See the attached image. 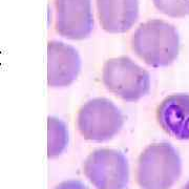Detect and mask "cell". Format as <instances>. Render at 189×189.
<instances>
[{"label":"cell","instance_id":"obj_1","mask_svg":"<svg viewBox=\"0 0 189 189\" xmlns=\"http://www.w3.org/2000/svg\"><path fill=\"white\" fill-rule=\"evenodd\" d=\"M132 51L151 68H166L176 60L180 37L175 25L161 19L141 23L130 38Z\"/></svg>","mask_w":189,"mask_h":189},{"label":"cell","instance_id":"obj_2","mask_svg":"<svg viewBox=\"0 0 189 189\" xmlns=\"http://www.w3.org/2000/svg\"><path fill=\"white\" fill-rule=\"evenodd\" d=\"M181 175V157L169 143L147 146L138 159L136 180L141 189H170Z\"/></svg>","mask_w":189,"mask_h":189},{"label":"cell","instance_id":"obj_3","mask_svg":"<svg viewBox=\"0 0 189 189\" xmlns=\"http://www.w3.org/2000/svg\"><path fill=\"white\" fill-rule=\"evenodd\" d=\"M101 80L109 93L125 102H137L150 90V75L128 56L106 60L102 66Z\"/></svg>","mask_w":189,"mask_h":189},{"label":"cell","instance_id":"obj_4","mask_svg":"<svg viewBox=\"0 0 189 189\" xmlns=\"http://www.w3.org/2000/svg\"><path fill=\"white\" fill-rule=\"evenodd\" d=\"M121 109L104 97L88 100L79 108L76 126L84 140L93 143H105L115 139L124 126Z\"/></svg>","mask_w":189,"mask_h":189},{"label":"cell","instance_id":"obj_5","mask_svg":"<svg viewBox=\"0 0 189 189\" xmlns=\"http://www.w3.org/2000/svg\"><path fill=\"white\" fill-rule=\"evenodd\" d=\"M83 173L94 189L128 187V160L118 149L105 147L91 151L83 163Z\"/></svg>","mask_w":189,"mask_h":189},{"label":"cell","instance_id":"obj_6","mask_svg":"<svg viewBox=\"0 0 189 189\" xmlns=\"http://www.w3.org/2000/svg\"><path fill=\"white\" fill-rule=\"evenodd\" d=\"M54 27L62 38L81 41L90 37L94 30L91 0H54Z\"/></svg>","mask_w":189,"mask_h":189},{"label":"cell","instance_id":"obj_7","mask_svg":"<svg viewBox=\"0 0 189 189\" xmlns=\"http://www.w3.org/2000/svg\"><path fill=\"white\" fill-rule=\"evenodd\" d=\"M82 68L79 51L60 40L47 43V85L51 88H65L77 80Z\"/></svg>","mask_w":189,"mask_h":189},{"label":"cell","instance_id":"obj_8","mask_svg":"<svg viewBox=\"0 0 189 189\" xmlns=\"http://www.w3.org/2000/svg\"><path fill=\"white\" fill-rule=\"evenodd\" d=\"M97 19L108 34H124L138 22L139 0H96Z\"/></svg>","mask_w":189,"mask_h":189},{"label":"cell","instance_id":"obj_9","mask_svg":"<svg viewBox=\"0 0 189 189\" xmlns=\"http://www.w3.org/2000/svg\"><path fill=\"white\" fill-rule=\"evenodd\" d=\"M160 126L176 140H189V94L166 97L157 111Z\"/></svg>","mask_w":189,"mask_h":189},{"label":"cell","instance_id":"obj_10","mask_svg":"<svg viewBox=\"0 0 189 189\" xmlns=\"http://www.w3.org/2000/svg\"><path fill=\"white\" fill-rule=\"evenodd\" d=\"M69 142L68 127L63 120L55 116L47 119V158L57 159L68 148Z\"/></svg>","mask_w":189,"mask_h":189},{"label":"cell","instance_id":"obj_11","mask_svg":"<svg viewBox=\"0 0 189 189\" xmlns=\"http://www.w3.org/2000/svg\"><path fill=\"white\" fill-rule=\"evenodd\" d=\"M160 13L172 18H183L189 15V0H152Z\"/></svg>","mask_w":189,"mask_h":189},{"label":"cell","instance_id":"obj_12","mask_svg":"<svg viewBox=\"0 0 189 189\" xmlns=\"http://www.w3.org/2000/svg\"><path fill=\"white\" fill-rule=\"evenodd\" d=\"M54 189H89L79 180H66L55 186Z\"/></svg>","mask_w":189,"mask_h":189},{"label":"cell","instance_id":"obj_13","mask_svg":"<svg viewBox=\"0 0 189 189\" xmlns=\"http://www.w3.org/2000/svg\"><path fill=\"white\" fill-rule=\"evenodd\" d=\"M182 189H189V181H188L187 183H186V184H185L184 186H183Z\"/></svg>","mask_w":189,"mask_h":189}]
</instances>
